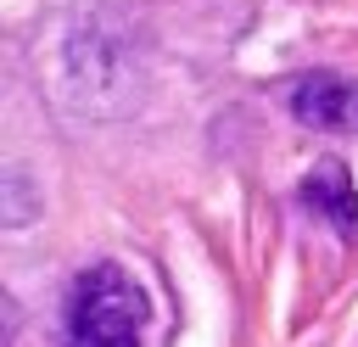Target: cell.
<instances>
[{"label":"cell","instance_id":"cell-1","mask_svg":"<svg viewBox=\"0 0 358 347\" xmlns=\"http://www.w3.org/2000/svg\"><path fill=\"white\" fill-rule=\"evenodd\" d=\"M145 297L117 263H90L67 297V347H140Z\"/></svg>","mask_w":358,"mask_h":347},{"label":"cell","instance_id":"cell-2","mask_svg":"<svg viewBox=\"0 0 358 347\" xmlns=\"http://www.w3.org/2000/svg\"><path fill=\"white\" fill-rule=\"evenodd\" d=\"M291 118L324 134H358V84L341 73H302L291 84Z\"/></svg>","mask_w":358,"mask_h":347},{"label":"cell","instance_id":"cell-3","mask_svg":"<svg viewBox=\"0 0 358 347\" xmlns=\"http://www.w3.org/2000/svg\"><path fill=\"white\" fill-rule=\"evenodd\" d=\"M302 201L313 207V218H324L341 241H358V190L347 179L341 157H319L302 179Z\"/></svg>","mask_w":358,"mask_h":347}]
</instances>
